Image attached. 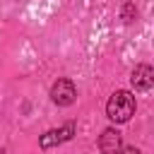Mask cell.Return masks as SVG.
<instances>
[{
    "mask_svg": "<svg viewBox=\"0 0 154 154\" xmlns=\"http://www.w3.org/2000/svg\"><path fill=\"white\" fill-rule=\"evenodd\" d=\"M135 108H137L135 96L130 91H125V89H118V91L111 94V99L106 103V116L113 123H128L135 116Z\"/></svg>",
    "mask_w": 154,
    "mask_h": 154,
    "instance_id": "cell-1",
    "label": "cell"
},
{
    "mask_svg": "<svg viewBox=\"0 0 154 154\" xmlns=\"http://www.w3.org/2000/svg\"><path fill=\"white\" fill-rule=\"evenodd\" d=\"M51 99H53V103H58V106H72L75 99H77V87H75V82L67 79V77H60V79L51 87Z\"/></svg>",
    "mask_w": 154,
    "mask_h": 154,
    "instance_id": "cell-2",
    "label": "cell"
},
{
    "mask_svg": "<svg viewBox=\"0 0 154 154\" xmlns=\"http://www.w3.org/2000/svg\"><path fill=\"white\" fill-rule=\"evenodd\" d=\"M130 84H132V89H137V91L152 89V87H154V67L147 65V63L135 65L132 72H130Z\"/></svg>",
    "mask_w": 154,
    "mask_h": 154,
    "instance_id": "cell-3",
    "label": "cell"
},
{
    "mask_svg": "<svg viewBox=\"0 0 154 154\" xmlns=\"http://www.w3.org/2000/svg\"><path fill=\"white\" fill-rule=\"evenodd\" d=\"M72 135H75V123H65L63 128H55V130L43 132L41 140H38V144H41L43 149H51V147H55V144H60V142H67Z\"/></svg>",
    "mask_w": 154,
    "mask_h": 154,
    "instance_id": "cell-4",
    "label": "cell"
},
{
    "mask_svg": "<svg viewBox=\"0 0 154 154\" xmlns=\"http://www.w3.org/2000/svg\"><path fill=\"white\" fill-rule=\"evenodd\" d=\"M123 149V140H120V132L116 128H106L99 137V152L101 154H118Z\"/></svg>",
    "mask_w": 154,
    "mask_h": 154,
    "instance_id": "cell-5",
    "label": "cell"
},
{
    "mask_svg": "<svg viewBox=\"0 0 154 154\" xmlns=\"http://www.w3.org/2000/svg\"><path fill=\"white\" fill-rule=\"evenodd\" d=\"M135 17H137V7H135L132 2H125V5H123V10H120V19H123L125 24H132V22H135Z\"/></svg>",
    "mask_w": 154,
    "mask_h": 154,
    "instance_id": "cell-6",
    "label": "cell"
},
{
    "mask_svg": "<svg viewBox=\"0 0 154 154\" xmlns=\"http://www.w3.org/2000/svg\"><path fill=\"white\" fill-rule=\"evenodd\" d=\"M118 154H142V152H140V149H137L135 144H130V147H123V149H120Z\"/></svg>",
    "mask_w": 154,
    "mask_h": 154,
    "instance_id": "cell-7",
    "label": "cell"
},
{
    "mask_svg": "<svg viewBox=\"0 0 154 154\" xmlns=\"http://www.w3.org/2000/svg\"><path fill=\"white\" fill-rule=\"evenodd\" d=\"M0 154H5V149H0Z\"/></svg>",
    "mask_w": 154,
    "mask_h": 154,
    "instance_id": "cell-8",
    "label": "cell"
}]
</instances>
